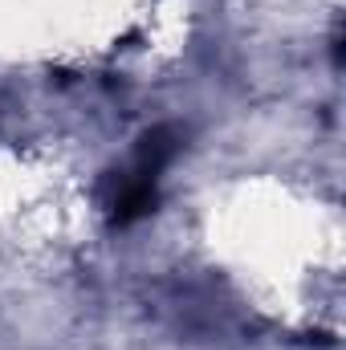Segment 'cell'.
I'll return each instance as SVG.
<instances>
[{"label":"cell","mask_w":346,"mask_h":350,"mask_svg":"<svg viewBox=\"0 0 346 350\" xmlns=\"http://www.w3.org/2000/svg\"><path fill=\"white\" fill-rule=\"evenodd\" d=\"M155 204H159L155 179H147V175H139V172L122 175V179H118V187H114V196L106 200V208H110V224L127 228V224H135V220L151 216V212H155Z\"/></svg>","instance_id":"1"},{"label":"cell","mask_w":346,"mask_h":350,"mask_svg":"<svg viewBox=\"0 0 346 350\" xmlns=\"http://www.w3.org/2000/svg\"><path fill=\"white\" fill-rule=\"evenodd\" d=\"M175 151H179V143H175V131H172V126H155V131H147V135L139 139L135 172L147 175V179H155V175H159L175 159Z\"/></svg>","instance_id":"2"}]
</instances>
